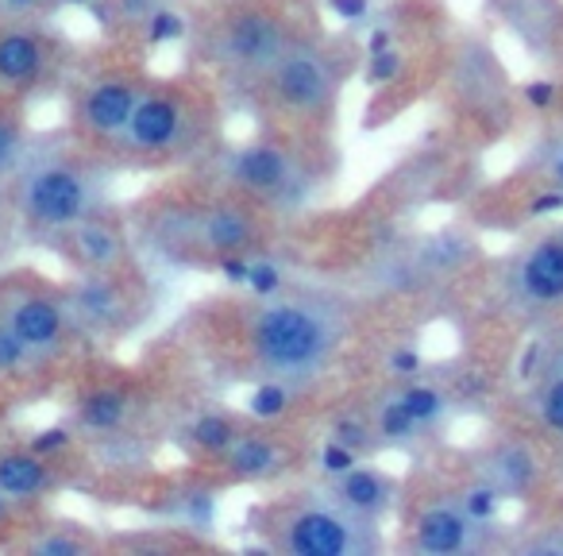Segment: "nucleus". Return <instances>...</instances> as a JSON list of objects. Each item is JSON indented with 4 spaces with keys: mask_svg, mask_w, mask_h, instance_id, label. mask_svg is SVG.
<instances>
[{
    "mask_svg": "<svg viewBox=\"0 0 563 556\" xmlns=\"http://www.w3.org/2000/svg\"><path fill=\"white\" fill-rule=\"evenodd\" d=\"M501 294L525 317H552L563 309V228L525 243L501 271Z\"/></svg>",
    "mask_w": 563,
    "mask_h": 556,
    "instance_id": "nucleus-13",
    "label": "nucleus"
},
{
    "mask_svg": "<svg viewBox=\"0 0 563 556\" xmlns=\"http://www.w3.org/2000/svg\"><path fill=\"white\" fill-rule=\"evenodd\" d=\"M544 174L548 182H552V189L563 197V135L548 148V159H544Z\"/></svg>",
    "mask_w": 563,
    "mask_h": 556,
    "instance_id": "nucleus-31",
    "label": "nucleus"
},
{
    "mask_svg": "<svg viewBox=\"0 0 563 556\" xmlns=\"http://www.w3.org/2000/svg\"><path fill=\"white\" fill-rule=\"evenodd\" d=\"M251 525L282 556H375L383 548L378 522L340 506L324 487L266 502L251 514Z\"/></svg>",
    "mask_w": 563,
    "mask_h": 556,
    "instance_id": "nucleus-5",
    "label": "nucleus"
},
{
    "mask_svg": "<svg viewBox=\"0 0 563 556\" xmlns=\"http://www.w3.org/2000/svg\"><path fill=\"white\" fill-rule=\"evenodd\" d=\"M525 553H544V556H563V522L548 525L544 533H537V537L525 541Z\"/></svg>",
    "mask_w": 563,
    "mask_h": 556,
    "instance_id": "nucleus-29",
    "label": "nucleus"
},
{
    "mask_svg": "<svg viewBox=\"0 0 563 556\" xmlns=\"http://www.w3.org/2000/svg\"><path fill=\"white\" fill-rule=\"evenodd\" d=\"M529 97H532L537 105H548V101H552V86H532V89H529Z\"/></svg>",
    "mask_w": 563,
    "mask_h": 556,
    "instance_id": "nucleus-35",
    "label": "nucleus"
},
{
    "mask_svg": "<svg viewBox=\"0 0 563 556\" xmlns=\"http://www.w3.org/2000/svg\"><path fill=\"white\" fill-rule=\"evenodd\" d=\"M147 81L151 78L132 74V70H109V74H97V78L81 81L70 101V135L78 143H86V148L109 155L112 143L124 135L128 120H132L135 105H140L143 89H147Z\"/></svg>",
    "mask_w": 563,
    "mask_h": 556,
    "instance_id": "nucleus-10",
    "label": "nucleus"
},
{
    "mask_svg": "<svg viewBox=\"0 0 563 556\" xmlns=\"http://www.w3.org/2000/svg\"><path fill=\"white\" fill-rule=\"evenodd\" d=\"M66 302H70L78 337H120V332H132L147 314V291L135 271L78 274V283L66 286Z\"/></svg>",
    "mask_w": 563,
    "mask_h": 556,
    "instance_id": "nucleus-11",
    "label": "nucleus"
},
{
    "mask_svg": "<svg viewBox=\"0 0 563 556\" xmlns=\"http://www.w3.org/2000/svg\"><path fill=\"white\" fill-rule=\"evenodd\" d=\"M0 321L9 325L43 363L63 356L78 337L66 286L43 283V274H4L0 279Z\"/></svg>",
    "mask_w": 563,
    "mask_h": 556,
    "instance_id": "nucleus-8",
    "label": "nucleus"
},
{
    "mask_svg": "<svg viewBox=\"0 0 563 556\" xmlns=\"http://www.w3.org/2000/svg\"><path fill=\"white\" fill-rule=\"evenodd\" d=\"M344 81V51L298 32L290 47L274 58L271 70L255 81V89L278 117L298 120V124H324L336 109Z\"/></svg>",
    "mask_w": 563,
    "mask_h": 556,
    "instance_id": "nucleus-7",
    "label": "nucleus"
},
{
    "mask_svg": "<svg viewBox=\"0 0 563 556\" xmlns=\"http://www.w3.org/2000/svg\"><path fill=\"white\" fill-rule=\"evenodd\" d=\"M540 363H555V368H563V337H555V345H548V348H540V360H537V368ZM532 368V371H537ZM529 375V371H525Z\"/></svg>",
    "mask_w": 563,
    "mask_h": 556,
    "instance_id": "nucleus-34",
    "label": "nucleus"
},
{
    "mask_svg": "<svg viewBox=\"0 0 563 556\" xmlns=\"http://www.w3.org/2000/svg\"><path fill=\"white\" fill-rule=\"evenodd\" d=\"M35 135L27 128V109L20 97L0 94V186H9L16 171L24 166Z\"/></svg>",
    "mask_w": 563,
    "mask_h": 556,
    "instance_id": "nucleus-23",
    "label": "nucleus"
},
{
    "mask_svg": "<svg viewBox=\"0 0 563 556\" xmlns=\"http://www.w3.org/2000/svg\"><path fill=\"white\" fill-rule=\"evenodd\" d=\"M12 228H16V212H12V201H9V186H0V248H4Z\"/></svg>",
    "mask_w": 563,
    "mask_h": 556,
    "instance_id": "nucleus-32",
    "label": "nucleus"
},
{
    "mask_svg": "<svg viewBox=\"0 0 563 556\" xmlns=\"http://www.w3.org/2000/svg\"><path fill=\"white\" fill-rule=\"evenodd\" d=\"M398 74V55H375L371 58V81H386Z\"/></svg>",
    "mask_w": 563,
    "mask_h": 556,
    "instance_id": "nucleus-33",
    "label": "nucleus"
},
{
    "mask_svg": "<svg viewBox=\"0 0 563 556\" xmlns=\"http://www.w3.org/2000/svg\"><path fill=\"white\" fill-rule=\"evenodd\" d=\"M352 332V314L336 294L274 291L247 309L243 348L263 379L313 383L332 368Z\"/></svg>",
    "mask_w": 563,
    "mask_h": 556,
    "instance_id": "nucleus-1",
    "label": "nucleus"
},
{
    "mask_svg": "<svg viewBox=\"0 0 563 556\" xmlns=\"http://www.w3.org/2000/svg\"><path fill=\"white\" fill-rule=\"evenodd\" d=\"M240 429H243V422L232 414H201L186 425V445L194 448L197 456L217 464V456L240 437Z\"/></svg>",
    "mask_w": 563,
    "mask_h": 556,
    "instance_id": "nucleus-24",
    "label": "nucleus"
},
{
    "mask_svg": "<svg viewBox=\"0 0 563 556\" xmlns=\"http://www.w3.org/2000/svg\"><path fill=\"white\" fill-rule=\"evenodd\" d=\"M217 124L212 94L197 81H147L124 135L109 155L140 166H166L194 159Z\"/></svg>",
    "mask_w": 563,
    "mask_h": 556,
    "instance_id": "nucleus-4",
    "label": "nucleus"
},
{
    "mask_svg": "<svg viewBox=\"0 0 563 556\" xmlns=\"http://www.w3.org/2000/svg\"><path fill=\"white\" fill-rule=\"evenodd\" d=\"M112 166L104 151H93L70 135L66 143L35 140L24 166L9 182L16 225L32 240L55 243L81 217L109 205Z\"/></svg>",
    "mask_w": 563,
    "mask_h": 556,
    "instance_id": "nucleus-2",
    "label": "nucleus"
},
{
    "mask_svg": "<svg viewBox=\"0 0 563 556\" xmlns=\"http://www.w3.org/2000/svg\"><path fill=\"white\" fill-rule=\"evenodd\" d=\"M12 548L32 556H86L101 548V537L78 522H55V525H40V530H27L24 537L12 541Z\"/></svg>",
    "mask_w": 563,
    "mask_h": 556,
    "instance_id": "nucleus-21",
    "label": "nucleus"
},
{
    "mask_svg": "<svg viewBox=\"0 0 563 556\" xmlns=\"http://www.w3.org/2000/svg\"><path fill=\"white\" fill-rule=\"evenodd\" d=\"M58 255L74 266V274H117L132 271V236H128V220H120L109 205L93 209L81 217L74 228H66L55 240Z\"/></svg>",
    "mask_w": 563,
    "mask_h": 556,
    "instance_id": "nucleus-15",
    "label": "nucleus"
},
{
    "mask_svg": "<svg viewBox=\"0 0 563 556\" xmlns=\"http://www.w3.org/2000/svg\"><path fill=\"white\" fill-rule=\"evenodd\" d=\"M70 483L74 471L66 456H47L32 445H4L0 440V494L16 502L20 510L43 506Z\"/></svg>",
    "mask_w": 563,
    "mask_h": 556,
    "instance_id": "nucleus-16",
    "label": "nucleus"
},
{
    "mask_svg": "<svg viewBox=\"0 0 563 556\" xmlns=\"http://www.w3.org/2000/svg\"><path fill=\"white\" fill-rule=\"evenodd\" d=\"M525 410H529V417L548 433V437L563 440V368L540 363L537 371H529Z\"/></svg>",
    "mask_w": 563,
    "mask_h": 556,
    "instance_id": "nucleus-22",
    "label": "nucleus"
},
{
    "mask_svg": "<svg viewBox=\"0 0 563 556\" xmlns=\"http://www.w3.org/2000/svg\"><path fill=\"white\" fill-rule=\"evenodd\" d=\"M294 35L298 32L282 12L263 9V4H243V9L220 17L209 32V58L232 81L255 86L274 66V58L290 47Z\"/></svg>",
    "mask_w": 563,
    "mask_h": 556,
    "instance_id": "nucleus-9",
    "label": "nucleus"
},
{
    "mask_svg": "<svg viewBox=\"0 0 563 556\" xmlns=\"http://www.w3.org/2000/svg\"><path fill=\"white\" fill-rule=\"evenodd\" d=\"M63 0H0V24H47Z\"/></svg>",
    "mask_w": 563,
    "mask_h": 556,
    "instance_id": "nucleus-27",
    "label": "nucleus"
},
{
    "mask_svg": "<svg viewBox=\"0 0 563 556\" xmlns=\"http://www.w3.org/2000/svg\"><path fill=\"white\" fill-rule=\"evenodd\" d=\"M324 491L347 506L352 514L367 517V522H383L401 499V487L394 476H386L383 468H371V464H352L344 468L340 476H329L324 479Z\"/></svg>",
    "mask_w": 563,
    "mask_h": 556,
    "instance_id": "nucleus-19",
    "label": "nucleus"
},
{
    "mask_svg": "<svg viewBox=\"0 0 563 556\" xmlns=\"http://www.w3.org/2000/svg\"><path fill=\"white\" fill-rule=\"evenodd\" d=\"M20 514H24V510L0 494V545L12 548V541L20 537V530H24V525H20Z\"/></svg>",
    "mask_w": 563,
    "mask_h": 556,
    "instance_id": "nucleus-30",
    "label": "nucleus"
},
{
    "mask_svg": "<svg viewBox=\"0 0 563 556\" xmlns=\"http://www.w3.org/2000/svg\"><path fill=\"white\" fill-rule=\"evenodd\" d=\"M498 545L494 522H483L471 514L460 491H440L429 494L421 506L413 510L409 522V548L421 556H475Z\"/></svg>",
    "mask_w": 563,
    "mask_h": 556,
    "instance_id": "nucleus-12",
    "label": "nucleus"
},
{
    "mask_svg": "<svg viewBox=\"0 0 563 556\" xmlns=\"http://www.w3.org/2000/svg\"><path fill=\"white\" fill-rule=\"evenodd\" d=\"M478 479L490 483L501 499H525L540 479V460L525 440H501L478 460Z\"/></svg>",
    "mask_w": 563,
    "mask_h": 556,
    "instance_id": "nucleus-20",
    "label": "nucleus"
},
{
    "mask_svg": "<svg viewBox=\"0 0 563 556\" xmlns=\"http://www.w3.org/2000/svg\"><path fill=\"white\" fill-rule=\"evenodd\" d=\"M40 368H47V363H43L9 325L0 321V383H16V379L35 375Z\"/></svg>",
    "mask_w": 563,
    "mask_h": 556,
    "instance_id": "nucleus-26",
    "label": "nucleus"
},
{
    "mask_svg": "<svg viewBox=\"0 0 563 556\" xmlns=\"http://www.w3.org/2000/svg\"><path fill=\"white\" fill-rule=\"evenodd\" d=\"M117 548H147V553H170V548H194L197 541L194 537H120V541H112Z\"/></svg>",
    "mask_w": 563,
    "mask_h": 556,
    "instance_id": "nucleus-28",
    "label": "nucleus"
},
{
    "mask_svg": "<svg viewBox=\"0 0 563 556\" xmlns=\"http://www.w3.org/2000/svg\"><path fill=\"white\" fill-rule=\"evenodd\" d=\"M66 63V47L43 24H0V94L27 101L47 89Z\"/></svg>",
    "mask_w": 563,
    "mask_h": 556,
    "instance_id": "nucleus-14",
    "label": "nucleus"
},
{
    "mask_svg": "<svg viewBox=\"0 0 563 556\" xmlns=\"http://www.w3.org/2000/svg\"><path fill=\"white\" fill-rule=\"evenodd\" d=\"M147 217L143 232L151 243H158L155 251L194 263L228 266L235 259H255L266 243V209L232 189L205 201L166 205Z\"/></svg>",
    "mask_w": 563,
    "mask_h": 556,
    "instance_id": "nucleus-3",
    "label": "nucleus"
},
{
    "mask_svg": "<svg viewBox=\"0 0 563 556\" xmlns=\"http://www.w3.org/2000/svg\"><path fill=\"white\" fill-rule=\"evenodd\" d=\"M220 178L232 194L251 197L266 212L301 209L321 189L324 174L313 148L282 135H258L220 155Z\"/></svg>",
    "mask_w": 563,
    "mask_h": 556,
    "instance_id": "nucleus-6",
    "label": "nucleus"
},
{
    "mask_svg": "<svg viewBox=\"0 0 563 556\" xmlns=\"http://www.w3.org/2000/svg\"><path fill=\"white\" fill-rule=\"evenodd\" d=\"M294 460H298V453H294L290 440L278 429H271V422H263L243 425L240 437L217 456V468L232 483H271V479L286 476Z\"/></svg>",
    "mask_w": 563,
    "mask_h": 556,
    "instance_id": "nucleus-17",
    "label": "nucleus"
},
{
    "mask_svg": "<svg viewBox=\"0 0 563 556\" xmlns=\"http://www.w3.org/2000/svg\"><path fill=\"white\" fill-rule=\"evenodd\" d=\"M143 399L128 383H93L74 402V433L89 440H128L140 422Z\"/></svg>",
    "mask_w": 563,
    "mask_h": 556,
    "instance_id": "nucleus-18",
    "label": "nucleus"
},
{
    "mask_svg": "<svg viewBox=\"0 0 563 556\" xmlns=\"http://www.w3.org/2000/svg\"><path fill=\"white\" fill-rule=\"evenodd\" d=\"M394 399L401 402V410H406L409 417H413L417 425H421V433L437 429V425H444L448 417V399L444 391H437V386L429 383H406L394 391Z\"/></svg>",
    "mask_w": 563,
    "mask_h": 556,
    "instance_id": "nucleus-25",
    "label": "nucleus"
}]
</instances>
